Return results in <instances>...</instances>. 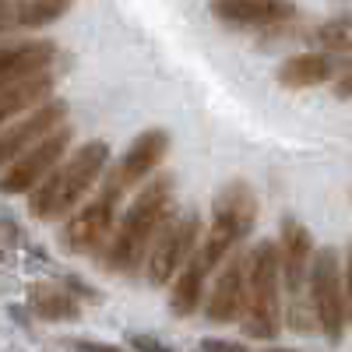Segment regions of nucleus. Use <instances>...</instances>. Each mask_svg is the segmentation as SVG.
I'll use <instances>...</instances> for the list:
<instances>
[{
    "mask_svg": "<svg viewBox=\"0 0 352 352\" xmlns=\"http://www.w3.org/2000/svg\"><path fill=\"white\" fill-rule=\"evenodd\" d=\"M173 212H176V176L173 173L148 176L138 187L134 201L127 204V212L116 219L113 236L99 250L102 272H109V275L144 272V257H148L159 229L166 226V219Z\"/></svg>",
    "mask_w": 352,
    "mask_h": 352,
    "instance_id": "1",
    "label": "nucleus"
},
{
    "mask_svg": "<svg viewBox=\"0 0 352 352\" xmlns=\"http://www.w3.org/2000/svg\"><path fill=\"white\" fill-rule=\"evenodd\" d=\"M106 166H109V144L106 141H85L81 148L67 152V159L39 187L28 190V212H32V219H39V222L67 219L99 187Z\"/></svg>",
    "mask_w": 352,
    "mask_h": 352,
    "instance_id": "2",
    "label": "nucleus"
},
{
    "mask_svg": "<svg viewBox=\"0 0 352 352\" xmlns=\"http://www.w3.org/2000/svg\"><path fill=\"white\" fill-rule=\"evenodd\" d=\"M285 324L278 240H257L247 254V307L240 328L250 342H275Z\"/></svg>",
    "mask_w": 352,
    "mask_h": 352,
    "instance_id": "3",
    "label": "nucleus"
},
{
    "mask_svg": "<svg viewBox=\"0 0 352 352\" xmlns=\"http://www.w3.org/2000/svg\"><path fill=\"white\" fill-rule=\"evenodd\" d=\"M257 208H261L257 194H254V187L247 180H229L215 194V201H212V226L201 236V247H197L201 261L208 264L212 275L243 247V240L254 232Z\"/></svg>",
    "mask_w": 352,
    "mask_h": 352,
    "instance_id": "4",
    "label": "nucleus"
},
{
    "mask_svg": "<svg viewBox=\"0 0 352 352\" xmlns=\"http://www.w3.org/2000/svg\"><path fill=\"white\" fill-rule=\"evenodd\" d=\"M124 187L116 184V176L106 173L99 190L81 201L78 208L64 219V229H60V247L67 254H99L106 247V240L113 236L116 229V219H120V201H124Z\"/></svg>",
    "mask_w": 352,
    "mask_h": 352,
    "instance_id": "5",
    "label": "nucleus"
},
{
    "mask_svg": "<svg viewBox=\"0 0 352 352\" xmlns=\"http://www.w3.org/2000/svg\"><path fill=\"white\" fill-rule=\"evenodd\" d=\"M310 307L317 317V331L324 335L331 345H338L345 338V268L335 247H317L314 250V264H310Z\"/></svg>",
    "mask_w": 352,
    "mask_h": 352,
    "instance_id": "6",
    "label": "nucleus"
},
{
    "mask_svg": "<svg viewBox=\"0 0 352 352\" xmlns=\"http://www.w3.org/2000/svg\"><path fill=\"white\" fill-rule=\"evenodd\" d=\"M204 236V222L197 212H173L166 219V226L159 229V236L144 257V278L155 289H169V282L176 278V272L194 257V250L201 247Z\"/></svg>",
    "mask_w": 352,
    "mask_h": 352,
    "instance_id": "7",
    "label": "nucleus"
},
{
    "mask_svg": "<svg viewBox=\"0 0 352 352\" xmlns=\"http://www.w3.org/2000/svg\"><path fill=\"white\" fill-rule=\"evenodd\" d=\"M71 141H74V131L64 124L53 134H46L39 144H32L25 155L8 162L4 173H0V194H28L32 187H39L46 176L64 162V155L71 152Z\"/></svg>",
    "mask_w": 352,
    "mask_h": 352,
    "instance_id": "8",
    "label": "nucleus"
},
{
    "mask_svg": "<svg viewBox=\"0 0 352 352\" xmlns=\"http://www.w3.org/2000/svg\"><path fill=\"white\" fill-rule=\"evenodd\" d=\"M64 124H67V102L64 99H46L28 116H21V120L4 124L0 127V169L8 162H14L18 155H25L32 144H39L46 134H53Z\"/></svg>",
    "mask_w": 352,
    "mask_h": 352,
    "instance_id": "9",
    "label": "nucleus"
},
{
    "mask_svg": "<svg viewBox=\"0 0 352 352\" xmlns=\"http://www.w3.org/2000/svg\"><path fill=\"white\" fill-rule=\"evenodd\" d=\"M243 307H247V254L236 250L219 268L212 289L204 292L201 310L212 324H232V320L243 317Z\"/></svg>",
    "mask_w": 352,
    "mask_h": 352,
    "instance_id": "10",
    "label": "nucleus"
},
{
    "mask_svg": "<svg viewBox=\"0 0 352 352\" xmlns=\"http://www.w3.org/2000/svg\"><path fill=\"white\" fill-rule=\"evenodd\" d=\"M169 148H173L169 131L148 127L127 144V152L120 155V162H116L109 173L116 176V184H120L124 190H134V187H141L144 180H148V176H155V169L166 162Z\"/></svg>",
    "mask_w": 352,
    "mask_h": 352,
    "instance_id": "11",
    "label": "nucleus"
},
{
    "mask_svg": "<svg viewBox=\"0 0 352 352\" xmlns=\"http://www.w3.org/2000/svg\"><path fill=\"white\" fill-rule=\"evenodd\" d=\"M208 11L215 21H222L229 28H250V32L278 28L282 21L296 18L292 0H212Z\"/></svg>",
    "mask_w": 352,
    "mask_h": 352,
    "instance_id": "12",
    "label": "nucleus"
},
{
    "mask_svg": "<svg viewBox=\"0 0 352 352\" xmlns=\"http://www.w3.org/2000/svg\"><path fill=\"white\" fill-rule=\"evenodd\" d=\"M342 60L338 53H328V50H310V53H296L282 60L278 67V85L289 88V92H303V88H317V85H328L342 74Z\"/></svg>",
    "mask_w": 352,
    "mask_h": 352,
    "instance_id": "13",
    "label": "nucleus"
},
{
    "mask_svg": "<svg viewBox=\"0 0 352 352\" xmlns=\"http://www.w3.org/2000/svg\"><path fill=\"white\" fill-rule=\"evenodd\" d=\"M53 60H56V43H50V39L4 46L0 50V85H11L21 78H32L39 71H50Z\"/></svg>",
    "mask_w": 352,
    "mask_h": 352,
    "instance_id": "14",
    "label": "nucleus"
},
{
    "mask_svg": "<svg viewBox=\"0 0 352 352\" xmlns=\"http://www.w3.org/2000/svg\"><path fill=\"white\" fill-rule=\"evenodd\" d=\"M53 85H56L53 71H39L32 78L0 85V127L11 124L18 113H28V109H36L39 102H46L53 96Z\"/></svg>",
    "mask_w": 352,
    "mask_h": 352,
    "instance_id": "15",
    "label": "nucleus"
},
{
    "mask_svg": "<svg viewBox=\"0 0 352 352\" xmlns=\"http://www.w3.org/2000/svg\"><path fill=\"white\" fill-rule=\"evenodd\" d=\"M208 278H212L208 264H204L201 254L194 250V257L169 282V310L176 317H194L201 310V303H204V282H208Z\"/></svg>",
    "mask_w": 352,
    "mask_h": 352,
    "instance_id": "16",
    "label": "nucleus"
},
{
    "mask_svg": "<svg viewBox=\"0 0 352 352\" xmlns=\"http://www.w3.org/2000/svg\"><path fill=\"white\" fill-rule=\"evenodd\" d=\"M28 307L43 320H74L81 314L78 296L67 285H53V282H36L28 285Z\"/></svg>",
    "mask_w": 352,
    "mask_h": 352,
    "instance_id": "17",
    "label": "nucleus"
},
{
    "mask_svg": "<svg viewBox=\"0 0 352 352\" xmlns=\"http://www.w3.org/2000/svg\"><path fill=\"white\" fill-rule=\"evenodd\" d=\"M74 8V0H18V25L21 28H46L60 21Z\"/></svg>",
    "mask_w": 352,
    "mask_h": 352,
    "instance_id": "18",
    "label": "nucleus"
},
{
    "mask_svg": "<svg viewBox=\"0 0 352 352\" xmlns=\"http://www.w3.org/2000/svg\"><path fill=\"white\" fill-rule=\"evenodd\" d=\"M314 39L324 46L328 53H338V56H349V50H352V14H345V18H335V21H324L314 32Z\"/></svg>",
    "mask_w": 352,
    "mask_h": 352,
    "instance_id": "19",
    "label": "nucleus"
},
{
    "mask_svg": "<svg viewBox=\"0 0 352 352\" xmlns=\"http://www.w3.org/2000/svg\"><path fill=\"white\" fill-rule=\"evenodd\" d=\"M18 25V0H0V32Z\"/></svg>",
    "mask_w": 352,
    "mask_h": 352,
    "instance_id": "20",
    "label": "nucleus"
},
{
    "mask_svg": "<svg viewBox=\"0 0 352 352\" xmlns=\"http://www.w3.org/2000/svg\"><path fill=\"white\" fill-rule=\"evenodd\" d=\"M335 99H352V64L335 78Z\"/></svg>",
    "mask_w": 352,
    "mask_h": 352,
    "instance_id": "21",
    "label": "nucleus"
},
{
    "mask_svg": "<svg viewBox=\"0 0 352 352\" xmlns=\"http://www.w3.org/2000/svg\"><path fill=\"white\" fill-rule=\"evenodd\" d=\"M64 285H67V289H71V292H78V296H85V300H99V292H96V289H92V285H85V282H81V278H67V282H64Z\"/></svg>",
    "mask_w": 352,
    "mask_h": 352,
    "instance_id": "22",
    "label": "nucleus"
},
{
    "mask_svg": "<svg viewBox=\"0 0 352 352\" xmlns=\"http://www.w3.org/2000/svg\"><path fill=\"white\" fill-rule=\"evenodd\" d=\"M201 349H232V352H240L243 342H229V338H204Z\"/></svg>",
    "mask_w": 352,
    "mask_h": 352,
    "instance_id": "23",
    "label": "nucleus"
},
{
    "mask_svg": "<svg viewBox=\"0 0 352 352\" xmlns=\"http://www.w3.org/2000/svg\"><path fill=\"white\" fill-rule=\"evenodd\" d=\"M131 345L134 349H166V342H159L152 335H131Z\"/></svg>",
    "mask_w": 352,
    "mask_h": 352,
    "instance_id": "24",
    "label": "nucleus"
},
{
    "mask_svg": "<svg viewBox=\"0 0 352 352\" xmlns=\"http://www.w3.org/2000/svg\"><path fill=\"white\" fill-rule=\"evenodd\" d=\"M345 310L352 320V250H349V264H345Z\"/></svg>",
    "mask_w": 352,
    "mask_h": 352,
    "instance_id": "25",
    "label": "nucleus"
}]
</instances>
